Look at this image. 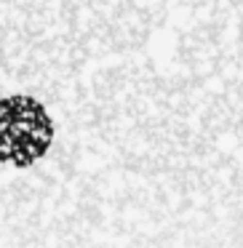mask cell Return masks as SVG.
<instances>
[{"mask_svg": "<svg viewBox=\"0 0 243 248\" xmlns=\"http://www.w3.org/2000/svg\"><path fill=\"white\" fill-rule=\"evenodd\" d=\"M56 139V123L46 104L30 93L0 99V163L30 168L40 163Z\"/></svg>", "mask_w": 243, "mask_h": 248, "instance_id": "cell-1", "label": "cell"}]
</instances>
